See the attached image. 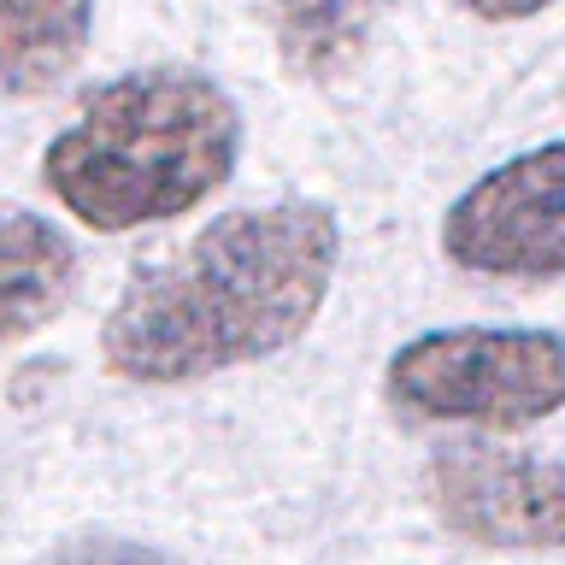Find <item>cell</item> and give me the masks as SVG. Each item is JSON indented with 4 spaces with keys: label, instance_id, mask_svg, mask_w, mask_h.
I'll use <instances>...</instances> for the list:
<instances>
[{
    "label": "cell",
    "instance_id": "6da1fadb",
    "mask_svg": "<svg viewBox=\"0 0 565 565\" xmlns=\"http://www.w3.org/2000/svg\"><path fill=\"white\" fill-rule=\"evenodd\" d=\"M342 230L318 201L224 212L183 254L136 271L100 330V360L124 383H201L289 348L318 318Z\"/></svg>",
    "mask_w": 565,
    "mask_h": 565
},
{
    "label": "cell",
    "instance_id": "7a4b0ae2",
    "mask_svg": "<svg viewBox=\"0 0 565 565\" xmlns=\"http://www.w3.org/2000/svg\"><path fill=\"white\" fill-rule=\"evenodd\" d=\"M242 153V113L201 71H130L95 88L83 113L47 141L42 183L77 224H166L230 183Z\"/></svg>",
    "mask_w": 565,
    "mask_h": 565
},
{
    "label": "cell",
    "instance_id": "3957f363",
    "mask_svg": "<svg viewBox=\"0 0 565 565\" xmlns=\"http://www.w3.org/2000/svg\"><path fill=\"white\" fill-rule=\"evenodd\" d=\"M388 406L413 424L524 430L565 406L559 330H424L388 360Z\"/></svg>",
    "mask_w": 565,
    "mask_h": 565
},
{
    "label": "cell",
    "instance_id": "277c9868",
    "mask_svg": "<svg viewBox=\"0 0 565 565\" xmlns=\"http://www.w3.org/2000/svg\"><path fill=\"white\" fill-rule=\"evenodd\" d=\"M441 254L471 277H565V136L477 177L441 218Z\"/></svg>",
    "mask_w": 565,
    "mask_h": 565
},
{
    "label": "cell",
    "instance_id": "5b68a950",
    "mask_svg": "<svg viewBox=\"0 0 565 565\" xmlns=\"http://www.w3.org/2000/svg\"><path fill=\"white\" fill-rule=\"evenodd\" d=\"M424 501L477 547H565V459L441 448L424 466Z\"/></svg>",
    "mask_w": 565,
    "mask_h": 565
},
{
    "label": "cell",
    "instance_id": "8992f818",
    "mask_svg": "<svg viewBox=\"0 0 565 565\" xmlns=\"http://www.w3.org/2000/svg\"><path fill=\"white\" fill-rule=\"evenodd\" d=\"M77 282V247L42 212L0 206V348L47 324Z\"/></svg>",
    "mask_w": 565,
    "mask_h": 565
},
{
    "label": "cell",
    "instance_id": "52a82bcc",
    "mask_svg": "<svg viewBox=\"0 0 565 565\" xmlns=\"http://www.w3.org/2000/svg\"><path fill=\"white\" fill-rule=\"evenodd\" d=\"M277 60L307 83H335L365 60L388 0H254Z\"/></svg>",
    "mask_w": 565,
    "mask_h": 565
},
{
    "label": "cell",
    "instance_id": "ba28073f",
    "mask_svg": "<svg viewBox=\"0 0 565 565\" xmlns=\"http://www.w3.org/2000/svg\"><path fill=\"white\" fill-rule=\"evenodd\" d=\"M95 0H0V100H30L77 71Z\"/></svg>",
    "mask_w": 565,
    "mask_h": 565
},
{
    "label": "cell",
    "instance_id": "9c48e42d",
    "mask_svg": "<svg viewBox=\"0 0 565 565\" xmlns=\"http://www.w3.org/2000/svg\"><path fill=\"white\" fill-rule=\"evenodd\" d=\"M30 565H183V559L130 536H71L60 547H47V554H35Z\"/></svg>",
    "mask_w": 565,
    "mask_h": 565
},
{
    "label": "cell",
    "instance_id": "30bf717a",
    "mask_svg": "<svg viewBox=\"0 0 565 565\" xmlns=\"http://www.w3.org/2000/svg\"><path fill=\"white\" fill-rule=\"evenodd\" d=\"M454 7L471 12V18H489V24H519V18L547 12L554 0H454Z\"/></svg>",
    "mask_w": 565,
    "mask_h": 565
}]
</instances>
